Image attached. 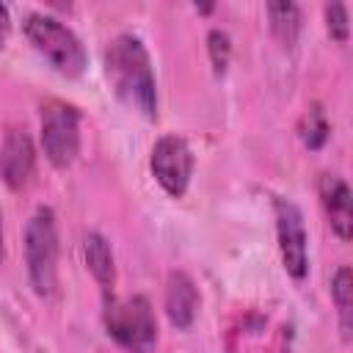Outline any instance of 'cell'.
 Returning a JSON list of instances; mask_svg holds the SVG:
<instances>
[{
  "mask_svg": "<svg viewBox=\"0 0 353 353\" xmlns=\"http://www.w3.org/2000/svg\"><path fill=\"white\" fill-rule=\"evenodd\" d=\"M105 77L113 94L143 119L157 116V91H154V72L146 47L141 39L124 33L113 39L105 52Z\"/></svg>",
  "mask_w": 353,
  "mask_h": 353,
  "instance_id": "6da1fadb",
  "label": "cell"
},
{
  "mask_svg": "<svg viewBox=\"0 0 353 353\" xmlns=\"http://www.w3.org/2000/svg\"><path fill=\"white\" fill-rule=\"evenodd\" d=\"M25 262L39 295H52L58 284V226L50 207H39L25 226Z\"/></svg>",
  "mask_w": 353,
  "mask_h": 353,
  "instance_id": "7a4b0ae2",
  "label": "cell"
},
{
  "mask_svg": "<svg viewBox=\"0 0 353 353\" xmlns=\"http://www.w3.org/2000/svg\"><path fill=\"white\" fill-rule=\"evenodd\" d=\"M28 41L66 77H77L85 69V50L80 39L55 17L47 14H28L22 22Z\"/></svg>",
  "mask_w": 353,
  "mask_h": 353,
  "instance_id": "3957f363",
  "label": "cell"
},
{
  "mask_svg": "<svg viewBox=\"0 0 353 353\" xmlns=\"http://www.w3.org/2000/svg\"><path fill=\"white\" fill-rule=\"evenodd\" d=\"M105 328L130 353H149L157 345V320L143 295L110 298L105 306Z\"/></svg>",
  "mask_w": 353,
  "mask_h": 353,
  "instance_id": "277c9868",
  "label": "cell"
},
{
  "mask_svg": "<svg viewBox=\"0 0 353 353\" xmlns=\"http://www.w3.org/2000/svg\"><path fill=\"white\" fill-rule=\"evenodd\" d=\"M80 116L66 102H47L41 108V146L47 160L55 168H66L74 163L80 152Z\"/></svg>",
  "mask_w": 353,
  "mask_h": 353,
  "instance_id": "5b68a950",
  "label": "cell"
},
{
  "mask_svg": "<svg viewBox=\"0 0 353 353\" xmlns=\"http://www.w3.org/2000/svg\"><path fill=\"white\" fill-rule=\"evenodd\" d=\"M149 165H152L154 179L160 182V188L168 196L179 199L188 190V182H190V174H193V152H190L185 138L163 135L152 149Z\"/></svg>",
  "mask_w": 353,
  "mask_h": 353,
  "instance_id": "8992f818",
  "label": "cell"
},
{
  "mask_svg": "<svg viewBox=\"0 0 353 353\" xmlns=\"http://www.w3.org/2000/svg\"><path fill=\"white\" fill-rule=\"evenodd\" d=\"M273 207H276V232H279L281 262H284L287 273L301 281V279L309 273L303 215H301V210H298L292 201H287V199H276Z\"/></svg>",
  "mask_w": 353,
  "mask_h": 353,
  "instance_id": "52a82bcc",
  "label": "cell"
},
{
  "mask_svg": "<svg viewBox=\"0 0 353 353\" xmlns=\"http://www.w3.org/2000/svg\"><path fill=\"white\" fill-rule=\"evenodd\" d=\"M33 165H36V152H33V141L28 138V132L25 130H8L3 149H0L3 182L14 190L25 188L33 176Z\"/></svg>",
  "mask_w": 353,
  "mask_h": 353,
  "instance_id": "ba28073f",
  "label": "cell"
},
{
  "mask_svg": "<svg viewBox=\"0 0 353 353\" xmlns=\"http://www.w3.org/2000/svg\"><path fill=\"white\" fill-rule=\"evenodd\" d=\"M317 190H320V201L325 207V215L331 218V229L342 240H350V234H353V199H350L347 182L336 174H323L317 182Z\"/></svg>",
  "mask_w": 353,
  "mask_h": 353,
  "instance_id": "9c48e42d",
  "label": "cell"
},
{
  "mask_svg": "<svg viewBox=\"0 0 353 353\" xmlns=\"http://www.w3.org/2000/svg\"><path fill=\"white\" fill-rule=\"evenodd\" d=\"M199 312V290L185 270L168 273L165 281V314L174 328H190Z\"/></svg>",
  "mask_w": 353,
  "mask_h": 353,
  "instance_id": "30bf717a",
  "label": "cell"
},
{
  "mask_svg": "<svg viewBox=\"0 0 353 353\" xmlns=\"http://www.w3.org/2000/svg\"><path fill=\"white\" fill-rule=\"evenodd\" d=\"M83 254H85V265L91 270V276L97 279V284L110 292L113 284H116V265H113V251L108 245V240L97 232L85 234V243H83Z\"/></svg>",
  "mask_w": 353,
  "mask_h": 353,
  "instance_id": "8fae6325",
  "label": "cell"
},
{
  "mask_svg": "<svg viewBox=\"0 0 353 353\" xmlns=\"http://www.w3.org/2000/svg\"><path fill=\"white\" fill-rule=\"evenodd\" d=\"M268 17H270V30L273 36L284 44L292 47L301 33V11L295 3H268Z\"/></svg>",
  "mask_w": 353,
  "mask_h": 353,
  "instance_id": "7c38bea8",
  "label": "cell"
},
{
  "mask_svg": "<svg viewBox=\"0 0 353 353\" xmlns=\"http://www.w3.org/2000/svg\"><path fill=\"white\" fill-rule=\"evenodd\" d=\"M331 295H334V303H336V312H339V325H342V334L350 336V312H353V276H350V268L342 265L334 279H331Z\"/></svg>",
  "mask_w": 353,
  "mask_h": 353,
  "instance_id": "4fadbf2b",
  "label": "cell"
},
{
  "mask_svg": "<svg viewBox=\"0 0 353 353\" xmlns=\"http://www.w3.org/2000/svg\"><path fill=\"white\" fill-rule=\"evenodd\" d=\"M328 132H331V124H328L323 108H320V105H312V108L301 116V124H298V135H301L303 146L320 149V146L328 141Z\"/></svg>",
  "mask_w": 353,
  "mask_h": 353,
  "instance_id": "5bb4252c",
  "label": "cell"
},
{
  "mask_svg": "<svg viewBox=\"0 0 353 353\" xmlns=\"http://www.w3.org/2000/svg\"><path fill=\"white\" fill-rule=\"evenodd\" d=\"M207 50H210V61H212L215 74H223L226 66H229V55H232V39H229V33L212 28L207 33Z\"/></svg>",
  "mask_w": 353,
  "mask_h": 353,
  "instance_id": "9a60e30c",
  "label": "cell"
},
{
  "mask_svg": "<svg viewBox=\"0 0 353 353\" xmlns=\"http://www.w3.org/2000/svg\"><path fill=\"white\" fill-rule=\"evenodd\" d=\"M325 28H328V36L339 44L347 41V33H350V25H347V8L342 3H328L325 6Z\"/></svg>",
  "mask_w": 353,
  "mask_h": 353,
  "instance_id": "2e32d148",
  "label": "cell"
},
{
  "mask_svg": "<svg viewBox=\"0 0 353 353\" xmlns=\"http://www.w3.org/2000/svg\"><path fill=\"white\" fill-rule=\"evenodd\" d=\"M8 33H11V17H8V6H3V3H0V47L6 44Z\"/></svg>",
  "mask_w": 353,
  "mask_h": 353,
  "instance_id": "e0dca14e",
  "label": "cell"
},
{
  "mask_svg": "<svg viewBox=\"0 0 353 353\" xmlns=\"http://www.w3.org/2000/svg\"><path fill=\"white\" fill-rule=\"evenodd\" d=\"M0 259H3V218H0Z\"/></svg>",
  "mask_w": 353,
  "mask_h": 353,
  "instance_id": "ac0fdd59",
  "label": "cell"
}]
</instances>
